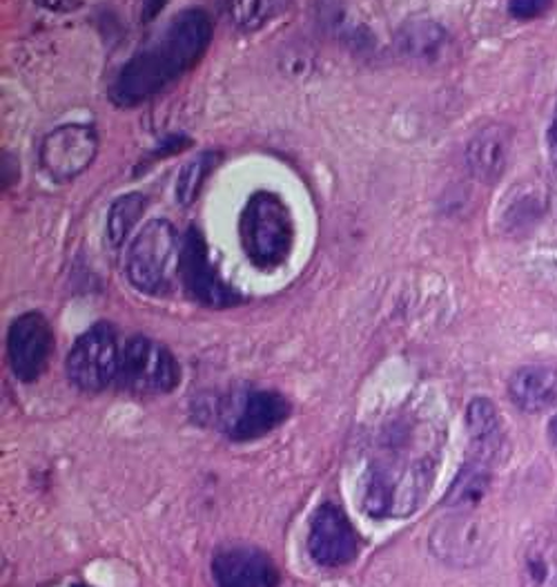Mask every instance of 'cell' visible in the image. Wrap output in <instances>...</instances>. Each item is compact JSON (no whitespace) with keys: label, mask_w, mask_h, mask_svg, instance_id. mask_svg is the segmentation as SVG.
<instances>
[{"label":"cell","mask_w":557,"mask_h":587,"mask_svg":"<svg viewBox=\"0 0 557 587\" xmlns=\"http://www.w3.org/2000/svg\"><path fill=\"white\" fill-rule=\"evenodd\" d=\"M212 23L204 10H185L172 18L158 41L132 56L116 74L109 99L118 107L139 105L172 86L208 52Z\"/></svg>","instance_id":"cell-1"},{"label":"cell","mask_w":557,"mask_h":587,"mask_svg":"<svg viewBox=\"0 0 557 587\" xmlns=\"http://www.w3.org/2000/svg\"><path fill=\"white\" fill-rule=\"evenodd\" d=\"M437 476V458L402 456L397 449L390 458L375 460L364 478L362 502L373 519H400L413 514L426 500Z\"/></svg>","instance_id":"cell-2"},{"label":"cell","mask_w":557,"mask_h":587,"mask_svg":"<svg viewBox=\"0 0 557 587\" xmlns=\"http://www.w3.org/2000/svg\"><path fill=\"white\" fill-rule=\"evenodd\" d=\"M238 238L257 268L282 266L295 244V224L282 197L268 190L255 192L238 217Z\"/></svg>","instance_id":"cell-3"},{"label":"cell","mask_w":557,"mask_h":587,"mask_svg":"<svg viewBox=\"0 0 557 587\" xmlns=\"http://www.w3.org/2000/svg\"><path fill=\"white\" fill-rule=\"evenodd\" d=\"M181 255L183 248L174 224L152 219L139 230L128 251L126 272L130 284L145 295H166L181 270Z\"/></svg>","instance_id":"cell-4"},{"label":"cell","mask_w":557,"mask_h":587,"mask_svg":"<svg viewBox=\"0 0 557 587\" xmlns=\"http://www.w3.org/2000/svg\"><path fill=\"white\" fill-rule=\"evenodd\" d=\"M121 356L124 350L114 327L99 322L74 342L67 356V378L86 394H99L116 382Z\"/></svg>","instance_id":"cell-5"},{"label":"cell","mask_w":557,"mask_h":587,"mask_svg":"<svg viewBox=\"0 0 557 587\" xmlns=\"http://www.w3.org/2000/svg\"><path fill=\"white\" fill-rule=\"evenodd\" d=\"M116 382L137 396L170 394L181 382V369L164 344L139 335L124 348Z\"/></svg>","instance_id":"cell-6"},{"label":"cell","mask_w":557,"mask_h":587,"mask_svg":"<svg viewBox=\"0 0 557 587\" xmlns=\"http://www.w3.org/2000/svg\"><path fill=\"white\" fill-rule=\"evenodd\" d=\"M99 154V132L92 124H65L41 143V168L56 181L83 175Z\"/></svg>","instance_id":"cell-7"},{"label":"cell","mask_w":557,"mask_h":587,"mask_svg":"<svg viewBox=\"0 0 557 587\" xmlns=\"http://www.w3.org/2000/svg\"><path fill=\"white\" fill-rule=\"evenodd\" d=\"M181 276L187 293L198 304L210 308H228L242 302V295L219 278V272L208 255V244L198 228H190L185 234L181 255Z\"/></svg>","instance_id":"cell-8"},{"label":"cell","mask_w":557,"mask_h":587,"mask_svg":"<svg viewBox=\"0 0 557 587\" xmlns=\"http://www.w3.org/2000/svg\"><path fill=\"white\" fill-rule=\"evenodd\" d=\"M54 348L50 322L41 312H25L16 318L8 333V358L12 373L21 382H34L48 369Z\"/></svg>","instance_id":"cell-9"},{"label":"cell","mask_w":557,"mask_h":587,"mask_svg":"<svg viewBox=\"0 0 557 587\" xmlns=\"http://www.w3.org/2000/svg\"><path fill=\"white\" fill-rule=\"evenodd\" d=\"M308 550L310 557L324 567L348 565L360 552V538L339 505L324 502L312 514Z\"/></svg>","instance_id":"cell-10"},{"label":"cell","mask_w":557,"mask_h":587,"mask_svg":"<svg viewBox=\"0 0 557 587\" xmlns=\"http://www.w3.org/2000/svg\"><path fill=\"white\" fill-rule=\"evenodd\" d=\"M430 545L435 554L453 565H475L484 561L493 550V534L482 523L468 514L446 519L432 532Z\"/></svg>","instance_id":"cell-11"},{"label":"cell","mask_w":557,"mask_h":587,"mask_svg":"<svg viewBox=\"0 0 557 587\" xmlns=\"http://www.w3.org/2000/svg\"><path fill=\"white\" fill-rule=\"evenodd\" d=\"M217 587H276L278 570L255 547H228L212 561Z\"/></svg>","instance_id":"cell-12"},{"label":"cell","mask_w":557,"mask_h":587,"mask_svg":"<svg viewBox=\"0 0 557 587\" xmlns=\"http://www.w3.org/2000/svg\"><path fill=\"white\" fill-rule=\"evenodd\" d=\"M510 150L513 130L502 124H489L468 141L466 166L477 181L493 186L506 173Z\"/></svg>","instance_id":"cell-13"},{"label":"cell","mask_w":557,"mask_h":587,"mask_svg":"<svg viewBox=\"0 0 557 587\" xmlns=\"http://www.w3.org/2000/svg\"><path fill=\"white\" fill-rule=\"evenodd\" d=\"M290 416V403L274 391H252L246 396L242 413L230 424L232 441H255L276 429Z\"/></svg>","instance_id":"cell-14"},{"label":"cell","mask_w":557,"mask_h":587,"mask_svg":"<svg viewBox=\"0 0 557 587\" xmlns=\"http://www.w3.org/2000/svg\"><path fill=\"white\" fill-rule=\"evenodd\" d=\"M466 429L470 441V458L491 467L504 456L506 438L497 407L489 398H475L466 409Z\"/></svg>","instance_id":"cell-15"},{"label":"cell","mask_w":557,"mask_h":587,"mask_svg":"<svg viewBox=\"0 0 557 587\" xmlns=\"http://www.w3.org/2000/svg\"><path fill=\"white\" fill-rule=\"evenodd\" d=\"M508 396L527 413L553 409L557 405V369L544 365L517 369L508 380Z\"/></svg>","instance_id":"cell-16"},{"label":"cell","mask_w":557,"mask_h":587,"mask_svg":"<svg viewBox=\"0 0 557 587\" xmlns=\"http://www.w3.org/2000/svg\"><path fill=\"white\" fill-rule=\"evenodd\" d=\"M524 587H557V536L544 532L524 545L520 559Z\"/></svg>","instance_id":"cell-17"},{"label":"cell","mask_w":557,"mask_h":587,"mask_svg":"<svg viewBox=\"0 0 557 587\" xmlns=\"http://www.w3.org/2000/svg\"><path fill=\"white\" fill-rule=\"evenodd\" d=\"M491 485V472L487 464L480 462H468L457 478L453 481L451 489L446 492L444 502L455 507V510H464V507H472L475 502H480Z\"/></svg>","instance_id":"cell-18"},{"label":"cell","mask_w":557,"mask_h":587,"mask_svg":"<svg viewBox=\"0 0 557 587\" xmlns=\"http://www.w3.org/2000/svg\"><path fill=\"white\" fill-rule=\"evenodd\" d=\"M293 0H232V21L238 29L257 31L288 12Z\"/></svg>","instance_id":"cell-19"},{"label":"cell","mask_w":557,"mask_h":587,"mask_svg":"<svg viewBox=\"0 0 557 587\" xmlns=\"http://www.w3.org/2000/svg\"><path fill=\"white\" fill-rule=\"evenodd\" d=\"M145 213V197L139 192H130L118 197L109 213H107V238L112 246H121L128 238L132 228L139 224V219Z\"/></svg>","instance_id":"cell-20"},{"label":"cell","mask_w":557,"mask_h":587,"mask_svg":"<svg viewBox=\"0 0 557 587\" xmlns=\"http://www.w3.org/2000/svg\"><path fill=\"white\" fill-rule=\"evenodd\" d=\"M219 164V154L217 152H204L196 154L194 159H190L177 179V200L181 206H192L198 194H202L204 183L212 175V170Z\"/></svg>","instance_id":"cell-21"},{"label":"cell","mask_w":557,"mask_h":587,"mask_svg":"<svg viewBox=\"0 0 557 587\" xmlns=\"http://www.w3.org/2000/svg\"><path fill=\"white\" fill-rule=\"evenodd\" d=\"M402 38V48L404 52L417 56V59H428L440 54V50L446 43V29L442 25H437L432 21H413L400 29Z\"/></svg>","instance_id":"cell-22"},{"label":"cell","mask_w":557,"mask_h":587,"mask_svg":"<svg viewBox=\"0 0 557 587\" xmlns=\"http://www.w3.org/2000/svg\"><path fill=\"white\" fill-rule=\"evenodd\" d=\"M553 0H510L508 12L520 21H533L548 12Z\"/></svg>","instance_id":"cell-23"},{"label":"cell","mask_w":557,"mask_h":587,"mask_svg":"<svg viewBox=\"0 0 557 587\" xmlns=\"http://www.w3.org/2000/svg\"><path fill=\"white\" fill-rule=\"evenodd\" d=\"M168 0H143V21H152L166 8Z\"/></svg>","instance_id":"cell-24"},{"label":"cell","mask_w":557,"mask_h":587,"mask_svg":"<svg viewBox=\"0 0 557 587\" xmlns=\"http://www.w3.org/2000/svg\"><path fill=\"white\" fill-rule=\"evenodd\" d=\"M548 152H550L553 164L557 166V107H555L553 124H550V128H548Z\"/></svg>","instance_id":"cell-25"},{"label":"cell","mask_w":557,"mask_h":587,"mask_svg":"<svg viewBox=\"0 0 557 587\" xmlns=\"http://www.w3.org/2000/svg\"><path fill=\"white\" fill-rule=\"evenodd\" d=\"M43 8L54 10V12H67L72 8H76V0H38Z\"/></svg>","instance_id":"cell-26"},{"label":"cell","mask_w":557,"mask_h":587,"mask_svg":"<svg viewBox=\"0 0 557 587\" xmlns=\"http://www.w3.org/2000/svg\"><path fill=\"white\" fill-rule=\"evenodd\" d=\"M548 441H550V447L557 451V416H553L548 422Z\"/></svg>","instance_id":"cell-27"}]
</instances>
